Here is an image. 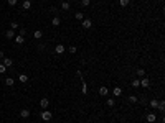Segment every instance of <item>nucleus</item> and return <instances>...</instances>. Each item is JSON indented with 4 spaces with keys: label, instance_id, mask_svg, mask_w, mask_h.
Returning <instances> with one entry per match:
<instances>
[{
    "label": "nucleus",
    "instance_id": "nucleus-33",
    "mask_svg": "<svg viewBox=\"0 0 165 123\" xmlns=\"http://www.w3.org/2000/svg\"><path fill=\"white\" fill-rule=\"evenodd\" d=\"M76 76H78V77H81V79H83V72H81V69H78V71H76Z\"/></svg>",
    "mask_w": 165,
    "mask_h": 123
},
{
    "label": "nucleus",
    "instance_id": "nucleus-26",
    "mask_svg": "<svg viewBox=\"0 0 165 123\" xmlns=\"http://www.w3.org/2000/svg\"><path fill=\"white\" fill-rule=\"evenodd\" d=\"M68 51L71 52V54H76V51H78V49H76V46H69V48H68Z\"/></svg>",
    "mask_w": 165,
    "mask_h": 123
},
{
    "label": "nucleus",
    "instance_id": "nucleus-5",
    "mask_svg": "<svg viewBox=\"0 0 165 123\" xmlns=\"http://www.w3.org/2000/svg\"><path fill=\"white\" fill-rule=\"evenodd\" d=\"M65 51H66V48L63 46V44H56V48H55V52H56V54H63Z\"/></svg>",
    "mask_w": 165,
    "mask_h": 123
},
{
    "label": "nucleus",
    "instance_id": "nucleus-17",
    "mask_svg": "<svg viewBox=\"0 0 165 123\" xmlns=\"http://www.w3.org/2000/svg\"><path fill=\"white\" fill-rule=\"evenodd\" d=\"M149 105L152 108H157V105H159V100H155V98H152V100H149Z\"/></svg>",
    "mask_w": 165,
    "mask_h": 123
},
{
    "label": "nucleus",
    "instance_id": "nucleus-23",
    "mask_svg": "<svg viewBox=\"0 0 165 123\" xmlns=\"http://www.w3.org/2000/svg\"><path fill=\"white\" fill-rule=\"evenodd\" d=\"M76 20H79V22H83V20H84V15L81 12H76Z\"/></svg>",
    "mask_w": 165,
    "mask_h": 123
},
{
    "label": "nucleus",
    "instance_id": "nucleus-27",
    "mask_svg": "<svg viewBox=\"0 0 165 123\" xmlns=\"http://www.w3.org/2000/svg\"><path fill=\"white\" fill-rule=\"evenodd\" d=\"M119 3H121V7H127L129 5V0H119Z\"/></svg>",
    "mask_w": 165,
    "mask_h": 123
},
{
    "label": "nucleus",
    "instance_id": "nucleus-6",
    "mask_svg": "<svg viewBox=\"0 0 165 123\" xmlns=\"http://www.w3.org/2000/svg\"><path fill=\"white\" fill-rule=\"evenodd\" d=\"M81 25H83V28H86V30H89V28L93 26V22H91L89 18H86V20H83V23H81Z\"/></svg>",
    "mask_w": 165,
    "mask_h": 123
},
{
    "label": "nucleus",
    "instance_id": "nucleus-18",
    "mask_svg": "<svg viewBox=\"0 0 165 123\" xmlns=\"http://www.w3.org/2000/svg\"><path fill=\"white\" fill-rule=\"evenodd\" d=\"M157 108H159L160 112H163V110H165V102H163V100H159V105H157Z\"/></svg>",
    "mask_w": 165,
    "mask_h": 123
},
{
    "label": "nucleus",
    "instance_id": "nucleus-1",
    "mask_svg": "<svg viewBox=\"0 0 165 123\" xmlns=\"http://www.w3.org/2000/svg\"><path fill=\"white\" fill-rule=\"evenodd\" d=\"M51 118H53V115H51V112L48 110V108H46V110H43V112H41V120H45V121H50Z\"/></svg>",
    "mask_w": 165,
    "mask_h": 123
},
{
    "label": "nucleus",
    "instance_id": "nucleus-32",
    "mask_svg": "<svg viewBox=\"0 0 165 123\" xmlns=\"http://www.w3.org/2000/svg\"><path fill=\"white\" fill-rule=\"evenodd\" d=\"M5 71H7V67H5V66H3V64H0V74H3Z\"/></svg>",
    "mask_w": 165,
    "mask_h": 123
},
{
    "label": "nucleus",
    "instance_id": "nucleus-21",
    "mask_svg": "<svg viewBox=\"0 0 165 123\" xmlns=\"http://www.w3.org/2000/svg\"><path fill=\"white\" fill-rule=\"evenodd\" d=\"M131 84H132V87H135V89H139V87H140V82H139V79H134Z\"/></svg>",
    "mask_w": 165,
    "mask_h": 123
},
{
    "label": "nucleus",
    "instance_id": "nucleus-13",
    "mask_svg": "<svg viewBox=\"0 0 165 123\" xmlns=\"http://www.w3.org/2000/svg\"><path fill=\"white\" fill-rule=\"evenodd\" d=\"M41 36H43V31H41V30H36V31L33 33V38H35V40H40Z\"/></svg>",
    "mask_w": 165,
    "mask_h": 123
},
{
    "label": "nucleus",
    "instance_id": "nucleus-3",
    "mask_svg": "<svg viewBox=\"0 0 165 123\" xmlns=\"http://www.w3.org/2000/svg\"><path fill=\"white\" fill-rule=\"evenodd\" d=\"M40 105H41V108H43V110H46V108L50 107V100H48L46 97H43V98L40 100Z\"/></svg>",
    "mask_w": 165,
    "mask_h": 123
},
{
    "label": "nucleus",
    "instance_id": "nucleus-12",
    "mask_svg": "<svg viewBox=\"0 0 165 123\" xmlns=\"http://www.w3.org/2000/svg\"><path fill=\"white\" fill-rule=\"evenodd\" d=\"M20 117L22 118H28L30 117V110H28V108H23V110L20 112Z\"/></svg>",
    "mask_w": 165,
    "mask_h": 123
},
{
    "label": "nucleus",
    "instance_id": "nucleus-19",
    "mask_svg": "<svg viewBox=\"0 0 165 123\" xmlns=\"http://www.w3.org/2000/svg\"><path fill=\"white\" fill-rule=\"evenodd\" d=\"M15 41H17V44H22L23 41H25V36H20L18 34V36H15Z\"/></svg>",
    "mask_w": 165,
    "mask_h": 123
},
{
    "label": "nucleus",
    "instance_id": "nucleus-25",
    "mask_svg": "<svg viewBox=\"0 0 165 123\" xmlns=\"http://www.w3.org/2000/svg\"><path fill=\"white\" fill-rule=\"evenodd\" d=\"M137 76L139 77H145V71H144V69H137Z\"/></svg>",
    "mask_w": 165,
    "mask_h": 123
},
{
    "label": "nucleus",
    "instance_id": "nucleus-11",
    "mask_svg": "<svg viewBox=\"0 0 165 123\" xmlns=\"http://www.w3.org/2000/svg\"><path fill=\"white\" fill-rule=\"evenodd\" d=\"M5 36L8 38V40H12V38H15V30H12V28H10V30H7Z\"/></svg>",
    "mask_w": 165,
    "mask_h": 123
},
{
    "label": "nucleus",
    "instance_id": "nucleus-4",
    "mask_svg": "<svg viewBox=\"0 0 165 123\" xmlns=\"http://www.w3.org/2000/svg\"><path fill=\"white\" fill-rule=\"evenodd\" d=\"M107 94H109V89H107V87H104V85H101L99 87V95L101 97H106Z\"/></svg>",
    "mask_w": 165,
    "mask_h": 123
},
{
    "label": "nucleus",
    "instance_id": "nucleus-8",
    "mask_svg": "<svg viewBox=\"0 0 165 123\" xmlns=\"http://www.w3.org/2000/svg\"><path fill=\"white\" fill-rule=\"evenodd\" d=\"M112 95L114 97H121L122 95V89L121 87H114V89H112Z\"/></svg>",
    "mask_w": 165,
    "mask_h": 123
},
{
    "label": "nucleus",
    "instance_id": "nucleus-29",
    "mask_svg": "<svg viewBox=\"0 0 165 123\" xmlns=\"http://www.w3.org/2000/svg\"><path fill=\"white\" fill-rule=\"evenodd\" d=\"M89 3H91V0H81V5L83 7H87Z\"/></svg>",
    "mask_w": 165,
    "mask_h": 123
},
{
    "label": "nucleus",
    "instance_id": "nucleus-2",
    "mask_svg": "<svg viewBox=\"0 0 165 123\" xmlns=\"http://www.w3.org/2000/svg\"><path fill=\"white\" fill-rule=\"evenodd\" d=\"M139 82H140V87H144V89H147V87L150 85V80L147 79V77H140Z\"/></svg>",
    "mask_w": 165,
    "mask_h": 123
},
{
    "label": "nucleus",
    "instance_id": "nucleus-22",
    "mask_svg": "<svg viewBox=\"0 0 165 123\" xmlns=\"http://www.w3.org/2000/svg\"><path fill=\"white\" fill-rule=\"evenodd\" d=\"M69 7H71V5H69V2H63L61 3V10H69Z\"/></svg>",
    "mask_w": 165,
    "mask_h": 123
},
{
    "label": "nucleus",
    "instance_id": "nucleus-14",
    "mask_svg": "<svg viewBox=\"0 0 165 123\" xmlns=\"http://www.w3.org/2000/svg\"><path fill=\"white\" fill-rule=\"evenodd\" d=\"M5 84H7L8 87H12L13 84H15V79H13V77H7V79H5Z\"/></svg>",
    "mask_w": 165,
    "mask_h": 123
},
{
    "label": "nucleus",
    "instance_id": "nucleus-9",
    "mask_svg": "<svg viewBox=\"0 0 165 123\" xmlns=\"http://www.w3.org/2000/svg\"><path fill=\"white\" fill-rule=\"evenodd\" d=\"M2 64L5 66V67H10V66L13 64V61H12L10 58H3V59H2Z\"/></svg>",
    "mask_w": 165,
    "mask_h": 123
},
{
    "label": "nucleus",
    "instance_id": "nucleus-36",
    "mask_svg": "<svg viewBox=\"0 0 165 123\" xmlns=\"http://www.w3.org/2000/svg\"><path fill=\"white\" fill-rule=\"evenodd\" d=\"M27 123H28V121H27Z\"/></svg>",
    "mask_w": 165,
    "mask_h": 123
},
{
    "label": "nucleus",
    "instance_id": "nucleus-31",
    "mask_svg": "<svg viewBox=\"0 0 165 123\" xmlns=\"http://www.w3.org/2000/svg\"><path fill=\"white\" fill-rule=\"evenodd\" d=\"M8 5L10 7H15L17 5V0H8Z\"/></svg>",
    "mask_w": 165,
    "mask_h": 123
},
{
    "label": "nucleus",
    "instance_id": "nucleus-7",
    "mask_svg": "<svg viewBox=\"0 0 165 123\" xmlns=\"http://www.w3.org/2000/svg\"><path fill=\"white\" fill-rule=\"evenodd\" d=\"M51 25H53V26H59V25H61V18H59L58 15H55L53 20H51Z\"/></svg>",
    "mask_w": 165,
    "mask_h": 123
},
{
    "label": "nucleus",
    "instance_id": "nucleus-16",
    "mask_svg": "<svg viewBox=\"0 0 165 123\" xmlns=\"http://www.w3.org/2000/svg\"><path fill=\"white\" fill-rule=\"evenodd\" d=\"M18 80H20L22 84H25L27 80H28V76H27V74H20V76H18Z\"/></svg>",
    "mask_w": 165,
    "mask_h": 123
},
{
    "label": "nucleus",
    "instance_id": "nucleus-10",
    "mask_svg": "<svg viewBox=\"0 0 165 123\" xmlns=\"http://www.w3.org/2000/svg\"><path fill=\"white\" fill-rule=\"evenodd\" d=\"M147 121H149V123H154V121H155V118H157V115L155 113H147Z\"/></svg>",
    "mask_w": 165,
    "mask_h": 123
},
{
    "label": "nucleus",
    "instance_id": "nucleus-15",
    "mask_svg": "<svg viewBox=\"0 0 165 123\" xmlns=\"http://www.w3.org/2000/svg\"><path fill=\"white\" fill-rule=\"evenodd\" d=\"M23 10H30V7H31V2L30 0H23Z\"/></svg>",
    "mask_w": 165,
    "mask_h": 123
},
{
    "label": "nucleus",
    "instance_id": "nucleus-24",
    "mask_svg": "<svg viewBox=\"0 0 165 123\" xmlns=\"http://www.w3.org/2000/svg\"><path fill=\"white\" fill-rule=\"evenodd\" d=\"M106 103L109 105V107H114V105H116V100H114V98H107V100H106Z\"/></svg>",
    "mask_w": 165,
    "mask_h": 123
},
{
    "label": "nucleus",
    "instance_id": "nucleus-30",
    "mask_svg": "<svg viewBox=\"0 0 165 123\" xmlns=\"http://www.w3.org/2000/svg\"><path fill=\"white\" fill-rule=\"evenodd\" d=\"M25 34H27V30L25 28H20V36H25Z\"/></svg>",
    "mask_w": 165,
    "mask_h": 123
},
{
    "label": "nucleus",
    "instance_id": "nucleus-35",
    "mask_svg": "<svg viewBox=\"0 0 165 123\" xmlns=\"http://www.w3.org/2000/svg\"><path fill=\"white\" fill-rule=\"evenodd\" d=\"M3 58H5V54H3V51H2V49H0V61H2Z\"/></svg>",
    "mask_w": 165,
    "mask_h": 123
},
{
    "label": "nucleus",
    "instance_id": "nucleus-28",
    "mask_svg": "<svg viewBox=\"0 0 165 123\" xmlns=\"http://www.w3.org/2000/svg\"><path fill=\"white\" fill-rule=\"evenodd\" d=\"M129 102H131V103H135V102H137V97H135V95H131V97H129Z\"/></svg>",
    "mask_w": 165,
    "mask_h": 123
},
{
    "label": "nucleus",
    "instance_id": "nucleus-34",
    "mask_svg": "<svg viewBox=\"0 0 165 123\" xmlns=\"http://www.w3.org/2000/svg\"><path fill=\"white\" fill-rule=\"evenodd\" d=\"M17 28H18V23L13 22V23H12V30H17Z\"/></svg>",
    "mask_w": 165,
    "mask_h": 123
},
{
    "label": "nucleus",
    "instance_id": "nucleus-20",
    "mask_svg": "<svg viewBox=\"0 0 165 123\" xmlns=\"http://www.w3.org/2000/svg\"><path fill=\"white\" fill-rule=\"evenodd\" d=\"M81 92L83 94H87V84L83 80V84H81Z\"/></svg>",
    "mask_w": 165,
    "mask_h": 123
}]
</instances>
